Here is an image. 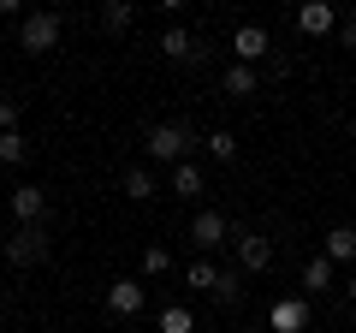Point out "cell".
Segmentation results:
<instances>
[{"label":"cell","instance_id":"cell-11","mask_svg":"<svg viewBox=\"0 0 356 333\" xmlns=\"http://www.w3.org/2000/svg\"><path fill=\"white\" fill-rule=\"evenodd\" d=\"M154 48H161L166 60H202V54H208V48H196V36H191V30H184V24L161 30V42H154Z\"/></svg>","mask_w":356,"mask_h":333},{"label":"cell","instance_id":"cell-8","mask_svg":"<svg viewBox=\"0 0 356 333\" xmlns=\"http://www.w3.org/2000/svg\"><path fill=\"white\" fill-rule=\"evenodd\" d=\"M297 30H303V36H332V30H339V6L303 0V6H297Z\"/></svg>","mask_w":356,"mask_h":333},{"label":"cell","instance_id":"cell-26","mask_svg":"<svg viewBox=\"0 0 356 333\" xmlns=\"http://www.w3.org/2000/svg\"><path fill=\"white\" fill-rule=\"evenodd\" d=\"M344 297H350V304H356V274H350V280H344Z\"/></svg>","mask_w":356,"mask_h":333},{"label":"cell","instance_id":"cell-17","mask_svg":"<svg viewBox=\"0 0 356 333\" xmlns=\"http://www.w3.org/2000/svg\"><path fill=\"white\" fill-rule=\"evenodd\" d=\"M154 333H196V316H191L184 304H166L161 321H154Z\"/></svg>","mask_w":356,"mask_h":333},{"label":"cell","instance_id":"cell-5","mask_svg":"<svg viewBox=\"0 0 356 333\" xmlns=\"http://www.w3.org/2000/svg\"><path fill=\"white\" fill-rule=\"evenodd\" d=\"M13 220L18 226H42V220H48V191H42V185H13Z\"/></svg>","mask_w":356,"mask_h":333},{"label":"cell","instance_id":"cell-23","mask_svg":"<svg viewBox=\"0 0 356 333\" xmlns=\"http://www.w3.org/2000/svg\"><path fill=\"white\" fill-rule=\"evenodd\" d=\"M238 292H243V268H226V274H220V304H238Z\"/></svg>","mask_w":356,"mask_h":333},{"label":"cell","instance_id":"cell-14","mask_svg":"<svg viewBox=\"0 0 356 333\" xmlns=\"http://www.w3.org/2000/svg\"><path fill=\"white\" fill-rule=\"evenodd\" d=\"M255 84H261V77H255V65H232V72L220 77V90H226L232 102H250V95H255Z\"/></svg>","mask_w":356,"mask_h":333},{"label":"cell","instance_id":"cell-27","mask_svg":"<svg viewBox=\"0 0 356 333\" xmlns=\"http://www.w3.org/2000/svg\"><path fill=\"white\" fill-rule=\"evenodd\" d=\"M196 333H214V327H196Z\"/></svg>","mask_w":356,"mask_h":333},{"label":"cell","instance_id":"cell-21","mask_svg":"<svg viewBox=\"0 0 356 333\" xmlns=\"http://www.w3.org/2000/svg\"><path fill=\"white\" fill-rule=\"evenodd\" d=\"M208 155L214 161H238V137L232 131H208Z\"/></svg>","mask_w":356,"mask_h":333},{"label":"cell","instance_id":"cell-10","mask_svg":"<svg viewBox=\"0 0 356 333\" xmlns=\"http://www.w3.org/2000/svg\"><path fill=\"white\" fill-rule=\"evenodd\" d=\"M267 321H273V333H303L309 327V297H280L267 309Z\"/></svg>","mask_w":356,"mask_h":333},{"label":"cell","instance_id":"cell-2","mask_svg":"<svg viewBox=\"0 0 356 333\" xmlns=\"http://www.w3.org/2000/svg\"><path fill=\"white\" fill-rule=\"evenodd\" d=\"M143 149H149V161H191V131L184 125H149V137H143Z\"/></svg>","mask_w":356,"mask_h":333},{"label":"cell","instance_id":"cell-6","mask_svg":"<svg viewBox=\"0 0 356 333\" xmlns=\"http://www.w3.org/2000/svg\"><path fill=\"white\" fill-rule=\"evenodd\" d=\"M232 238V226H226V215H220V208H196V220H191V244L196 250H220V244Z\"/></svg>","mask_w":356,"mask_h":333},{"label":"cell","instance_id":"cell-9","mask_svg":"<svg viewBox=\"0 0 356 333\" xmlns=\"http://www.w3.org/2000/svg\"><path fill=\"white\" fill-rule=\"evenodd\" d=\"M267 48H273V42H267V30H261V24H238V30H232V54H238V65L267 60Z\"/></svg>","mask_w":356,"mask_h":333},{"label":"cell","instance_id":"cell-12","mask_svg":"<svg viewBox=\"0 0 356 333\" xmlns=\"http://www.w3.org/2000/svg\"><path fill=\"white\" fill-rule=\"evenodd\" d=\"M321 256H327L332 268H350L356 262V226H332L327 244H321Z\"/></svg>","mask_w":356,"mask_h":333},{"label":"cell","instance_id":"cell-25","mask_svg":"<svg viewBox=\"0 0 356 333\" xmlns=\"http://www.w3.org/2000/svg\"><path fill=\"white\" fill-rule=\"evenodd\" d=\"M339 36H344V48H356V18H344V24H339Z\"/></svg>","mask_w":356,"mask_h":333},{"label":"cell","instance_id":"cell-24","mask_svg":"<svg viewBox=\"0 0 356 333\" xmlns=\"http://www.w3.org/2000/svg\"><path fill=\"white\" fill-rule=\"evenodd\" d=\"M0 131H18V102H0Z\"/></svg>","mask_w":356,"mask_h":333},{"label":"cell","instance_id":"cell-16","mask_svg":"<svg viewBox=\"0 0 356 333\" xmlns=\"http://www.w3.org/2000/svg\"><path fill=\"white\" fill-rule=\"evenodd\" d=\"M119 185H125V196H131V203H149V196L161 191V185H154V173H149V166H131V173H125V179H119Z\"/></svg>","mask_w":356,"mask_h":333},{"label":"cell","instance_id":"cell-22","mask_svg":"<svg viewBox=\"0 0 356 333\" xmlns=\"http://www.w3.org/2000/svg\"><path fill=\"white\" fill-rule=\"evenodd\" d=\"M143 274H149V280H161V274H172V256H166L161 244H149V250H143Z\"/></svg>","mask_w":356,"mask_h":333},{"label":"cell","instance_id":"cell-13","mask_svg":"<svg viewBox=\"0 0 356 333\" xmlns=\"http://www.w3.org/2000/svg\"><path fill=\"white\" fill-rule=\"evenodd\" d=\"M332 274H339V268H332L327 256H309V262H303V297H321V292H332Z\"/></svg>","mask_w":356,"mask_h":333},{"label":"cell","instance_id":"cell-3","mask_svg":"<svg viewBox=\"0 0 356 333\" xmlns=\"http://www.w3.org/2000/svg\"><path fill=\"white\" fill-rule=\"evenodd\" d=\"M18 48H24V54L60 48V13H30L24 24H18Z\"/></svg>","mask_w":356,"mask_h":333},{"label":"cell","instance_id":"cell-19","mask_svg":"<svg viewBox=\"0 0 356 333\" xmlns=\"http://www.w3.org/2000/svg\"><path fill=\"white\" fill-rule=\"evenodd\" d=\"M131 18H137V6H125V0H107V6H102V30H113V36L131 30Z\"/></svg>","mask_w":356,"mask_h":333},{"label":"cell","instance_id":"cell-20","mask_svg":"<svg viewBox=\"0 0 356 333\" xmlns=\"http://www.w3.org/2000/svg\"><path fill=\"white\" fill-rule=\"evenodd\" d=\"M24 137H18V131H0V166H18V161H24Z\"/></svg>","mask_w":356,"mask_h":333},{"label":"cell","instance_id":"cell-1","mask_svg":"<svg viewBox=\"0 0 356 333\" xmlns=\"http://www.w3.org/2000/svg\"><path fill=\"white\" fill-rule=\"evenodd\" d=\"M48 250H54L48 220H42V226H18L13 238H6V262H13V268H36V262H48Z\"/></svg>","mask_w":356,"mask_h":333},{"label":"cell","instance_id":"cell-28","mask_svg":"<svg viewBox=\"0 0 356 333\" xmlns=\"http://www.w3.org/2000/svg\"><path fill=\"white\" fill-rule=\"evenodd\" d=\"M0 196H6V185H0Z\"/></svg>","mask_w":356,"mask_h":333},{"label":"cell","instance_id":"cell-7","mask_svg":"<svg viewBox=\"0 0 356 333\" xmlns=\"http://www.w3.org/2000/svg\"><path fill=\"white\" fill-rule=\"evenodd\" d=\"M143 304H149V286L131 280V274L107 286V309H113V316H143Z\"/></svg>","mask_w":356,"mask_h":333},{"label":"cell","instance_id":"cell-15","mask_svg":"<svg viewBox=\"0 0 356 333\" xmlns=\"http://www.w3.org/2000/svg\"><path fill=\"white\" fill-rule=\"evenodd\" d=\"M172 196H184V203L202 196V166H196V161H178L172 166Z\"/></svg>","mask_w":356,"mask_h":333},{"label":"cell","instance_id":"cell-18","mask_svg":"<svg viewBox=\"0 0 356 333\" xmlns=\"http://www.w3.org/2000/svg\"><path fill=\"white\" fill-rule=\"evenodd\" d=\"M184 286H196V292H208V297H214L220 292V268H214V262H191V274H184Z\"/></svg>","mask_w":356,"mask_h":333},{"label":"cell","instance_id":"cell-4","mask_svg":"<svg viewBox=\"0 0 356 333\" xmlns=\"http://www.w3.org/2000/svg\"><path fill=\"white\" fill-rule=\"evenodd\" d=\"M232 244H238V268L243 274H267L273 268V238H261V232H232Z\"/></svg>","mask_w":356,"mask_h":333}]
</instances>
